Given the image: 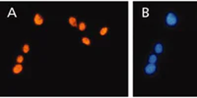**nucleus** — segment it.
<instances>
[{
    "mask_svg": "<svg viewBox=\"0 0 197 98\" xmlns=\"http://www.w3.org/2000/svg\"><path fill=\"white\" fill-rule=\"evenodd\" d=\"M165 24L166 26L174 27L178 24V17L174 12H168L165 17Z\"/></svg>",
    "mask_w": 197,
    "mask_h": 98,
    "instance_id": "nucleus-1",
    "label": "nucleus"
},
{
    "mask_svg": "<svg viewBox=\"0 0 197 98\" xmlns=\"http://www.w3.org/2000/svg\"><path fill=\"white\" fill-rule=\"evenodd\" d=\"M157 72V66L156 64H151L148 63L147 65L144 67V73L148 76H152Z\"/></svg>",
    "mask_w": 197,
    "mask_h": 98,
    "instance_id": "nucleus-2",
    "label": "nucleus"
},
{
    "mask_svg": "<svg viewBox=\"0 0 197 98\" xmlns=\"http://www.w3.org/2000/svg\"><path fill=\"white\" fill-rule=\"evenodd\" d=\"M44 22H45L44 17L39 13H36L35 16H34V24H35L36 26H42V24H44Z\"/></svg>",
    "mask_w": 197,
    "mask_h": 98,
    "instance_id": "nucleus-3",
    "label": "nucleus"
},
{
    "mask_svg": "<svg viewBox=\"0 0 197 98\" xmlns=\"http://www.w3.org/2000/svg\"><path fill=\"white\" fill-rule=\"evenodd\" d=\"M154 52H155V54L157 55L162 54L163 52H164V45H163L161 42H157V43L154 45Z\"/></svg>",
    "mask_w": 197,
    "mask_h": 98,
    "instance_id": "nucleus-4",
    "label": "nucleus"
},
{
    "mask_svg": "<svg viewBox=\"0 0 197 98\" xmlns=\"http://www.w3.org/2000/svg\"><path fill=\"white\" fill-rule=\"evenodd\" d=\"M24 70V67L23 65H21V64L17 63L16 65L13 66V68H12V73L14 74V75H19V74H21L23 72Z\"/></svg>",
    "mask_w": 197,
    "mask_h": 98,
    "instance_id": "nucleus-5",
    "label": "nucleus"
},
{
    "mask_svg": "<svg viewBox=\"0 0 197 98\" xmlns=\"http://www.w3.org/2000/svg\"><path fill=\"white\" fill-rule=\"evenodd\" d=\"M157 62H158V56H157V54H150L148 56V63L156 64Z\"/></svg>",
    "mask_w": 197,
    "mask_h": 98,
    "instance_id": "nucleus-6",
    "label": "nucleus"
},
{
    "mask_svg": "<svg viewBox=\"0 0 197 98\" xmlns=\"http://www.w3.org/2000/svg\"><path fill=\"white\" fill-rule=\"evenodd\" d=\"M68 23L71 27H78V22H77V19L75 17H69L68 18Z\"/></svg>",
    "mask_w": 197,
    "mask_h": 98,
    "instance_id": "nucleus-7",
    "label": "nucleus"
},
{
    "mask_svg": "<svg viewBox=\"0 0 197 98\" xmlns=\"http://www.w3.org/2000/svg\"><path fill=\"white\" fill-rule=\"evenodd\" d=\"M81 41H82L83 44L86 45V46H90L91 43H92L91 39L89 37H87V36H83V37H81Z\"/></svg>",
    "mask_w": 197,
    "mask_h": 98,
    "instance_id": "nucleus-8",
    "label": "nucleus"
},
{
    "mask_svg": "<svg viewBox=\"0 0 197 98\" xmlns=\"http://www.w3.org/2000/svg\"><path fill=\"white\" fill-rule=\"evenodd\" d=\"M78 30L80 32H85L87 30V24H86L85 22H80L78 24Z\"/></svg>",
    "mask_w": 197,
    "mask_h": 98,
    "instance_id": "nucleus-9",
    "label": "nucleus"
},
{
    "mask_svg": "<svg viewBox=\"0 0 197 98\" xmlns=\"http://www.w3.org/2000/svg\"><path fill=\"white\" fill-rule=\"evenodd\" d=\"M107 32H109V27H103L100 30V35L104 36L107 33Z\"/></svg>",
    "mask_w": 197,
    "mask_h": 98,
    "instance_id": "nucleus-10",
    "label": "nucleus"
},
{
    "mask_svg": "<svg viewBox=\"0 0 197 98\" xmlns=\"http://www.w3.org/2000/svg\"><path fill=\"white\" fill-rule=\"evenodd\" d=\"M22 51L24 52L25 54L29 53L30 52V45L29 44H24L23 47H22Z\"/></svg>",
    "mask_w": 197,
    "mask_h": 98,
    "instance_id": "nucleus-11",
    "label": "nucleus"
},
{
    "mask_svg": "<svg viewBox=\"0 0 197 98\" xmlns=\"http://www.w3.org/2000/svg\"><path fill=\"white\" fill-rule=\"evenodd\" d=\"M24 61H25V58H24L23 55H18V56L16 57V62H17V63L22 64Z\"/></svg>",
    "mask_w": 197,
    "mask_h": 98,
    "instance_id": "nucleus-12",
    "label": "nucleus"
}]
</instances>
